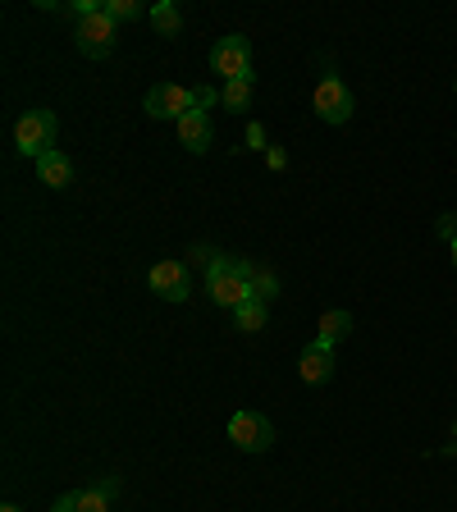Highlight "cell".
Masks as SVG:
<instances>
[{
    "mask_svg": "<svg viewBox=\"0 0 457 512\" xmlns=\"http://www.w3.org/2000/svg\"><path fill=\"white\" fill-rule=\"evenodd\" d=\"M55 133H60V119H55L51 110H28V115L14 124V147H19L23 156L42 160L55 151Z\"/></svg>",
    "mask_w": 457,
    "mask_h": 512,
    "instance_id": "6da1fadb",
    "label": "cell"
},
{
    "mask_svg": "<svg viewBox=\"0 0 457 512\" xmlns=\"http://www.w3.org/2000/svg\"><path fill=\"white\" fill-rule=\"evenodd\" d=\"M115 42H119V23L106 14V5H101V14L74 23V46L87 60H106V55L115 51Z\"/></svg>",
    "mask_w": 457,
    "mask_h": 512,
    "instance_id": "7a4b0ae2",
    "label": "cell"
},
{
    "mask_svg": "<svg viewBox=\"0 0 457 512\" xmlns=\"http://www.w3.org/2000/svg\"><path fill=\"white\" fill-rule=\"evenodd\" d=\"M211 69L224 78V83H238V78H252V42L243 32H229L220 37L211 51Z\"/></svg>",
    "mask_w": 457,
    "mask_h": 512,
    "instance_id": "3957f363",
    "label": "cell"
},
{
    "mask_svg": "<svg viewBox=\"0 0 457 512\" xmlns=\"http://www.w3.org/2000/svg\"><path fill=\"white\" fill-rule=\"evenodd\" d=\"M352 110H357V96H352V87L343 83L339 74H325L316 87V115L325 119V124H348Z\"/></svg>",
    "mask_w": 457,
    "mask_h": 512,
    "instance_id": "277c9868",
    "label": "cell"
},
{
    "mask_svg": "<svg viewBox=\"0 0 457 512\" xmlns=\"http://www.w3.org/2000/svg\"><path fill=\"white\" fill-rule=\"evenodd\" d=\"M229 439H234V448H243V453H266V448L275 444V426H270V416H261V412H234L229 416Z\"/></svg>",
    "mask_w": 457,
    "mask_h": 512,
    "instance_id": "5b68a950",
    "label": "cell"
},
{
    "mask_svg": "<svg viewBox=\"0 0 457 512\" xmlns=\"http://www.w3.org/2000/svg\"><path fill=\"white\" fill-rule=\"evenodd\" d=\"M142 110H147L151 119H174V124H179V119L192 110V87H183V83H156L147 92V101H142Z\"/></svg>",
    "mask_w": 457,
    "mask_h": 512,
    "instance_id": "8992f818",
    "label": "cell"
},
{
    "mask_svg": "<svg viewBox=\"0 0 457 512\" xmlns=\"http://www.w3.org/2000/svg\"><path fill=\"white\" fill-rule=\"evenodd\" d=\"M147 284H151V293H156L160 302H188L192 298L188 266H183V261H156Z\"/></svg>",
    "mask_w": 457,
    "mask_h": 512,
    "instance_id": "52a82bcc",
    "label": "cell"
},
{
    "mask_svg": "<svg viewBox=\"0 0 457 512\" xmlns=\"http://www.w3.org/2000/svg\"><path fill=\"white\" fill-rule=\"evenodd\" d=\"M206 293H211V302H215V307L234 311V307H243V302L252 298V284H247V275H238V270L229 266V270H224V275L206 279Z\"/></svg>",
    "mask_w": 457,
    "mask_h": 512,
    "instance_id": "ba28073f",
    "label": "cell"
},
{
    "mask_svg": "<svg viewBox=\"0 0 457 512\" xmlns=\"http://www.w3.org/2000/svg\"><path fill=\"white\" fill-rule=\"evenodd\" d=\"M298 375H302V384H330L334 380V348L330 343L311 339L298 357Z\"/></svg>",
    "mask_w": 457,
    "mask_h": 512,
    "instance_id": "9c48e42d",
    "label": "cell"
},
{
    "mask_svg": "<svg viewBox=\"0 0 457 512\" xmlns=\"http://www.w3.org/2000/svg\"><path fill=\"white\" fill-rule=\"evenodd\" d=\"M179 142L192 151V156H206V151L215 147V128H211V115H202V110H188V115L179 119Z\"/></svg>",
    "mask_w": 457,
    "mask_h": 512,
    "instance_id": "30bf717a",
    "label": "cell"
},
{
    "mask_svg": "<svg viewBox=\"0 0 457 512\" xmlns=\"http://www.w3.org/2000/svg\"><path fill=\"white\" fill-rule=\"evenodd\" d=\"M37 179H42L46 188H69V183H74V165H69L64 151H51V156L37 160Z\"/></svg>",
    "mask_w": 457,
    "mask_h": 512,
    "instance_id": "8fae6325",
    "label": "cell"
},
{
    "mask_svg": "<svg viewBox=\"0 0 457 512\" xmlns=\"http://www.w3.org/2000/svg\"><path fill=\"white\" fill-rule=\"evenodd\" d=\"M352 325H357V320H352V311H325V316H320V325H316V339L320 343H330V348H334V343H343V339H348V334H352Z\"/></svg>",
    "mask_w": 457,
    "mask_h": 512,
    "instance_id": "7c38bea8",
    "label": "cell"
},
{
    "mask_svg": "<svg viewBox=\"0 0 457 512\" xmlns=\"http://www.w3.org/2000/svg\"><path fill=\"white\" fill-rule=\"evenodd\" d=\"M266 320H270V307L261 298H247L243 307H234V325L243 334H261V330H266Z\"/></svg>",
    "mask_w": 457,
    "mask_h": 512,
    "instance_id": "4fadbf2b",
    "label": "cell"
},
{
    "mask_svg": "<svg viewBox=\"0 0 457 512\" xmlns=\"http://www.w3.org/2000/svg\"><path fill=\"white\" fill-rule=\"evenodd\" d=\"M151 28H156V37H179L183 28V14L174 0H160V5H151Z\"/></svg>",
    "mask_w": 457,
    "mask_h": 512,
    "instance_id": "5bb4252c",
    "label": "cell"
},
{
    "mask_svg": "<svg viewBox=\"0 0 457 512\" xmlns=\"http://www.w3.org/2000/svg\"><path fill=\"white\" fill-rule=\"evenodd\" d=\"M247 284H252V298H261L270 307V302L279 298V275L270 266H252V275H247Z\"/></svg>",
    "mask_w": 457,
    "mask_h": 512,
    "instance_id": "9a60e30c",
    "label": "cell"
},
{
    "mask_svg": "<svg viewBox=\"0 0 457 512\" xmlns=\"http://www.w3.org/2000/svg\"><path fill=\"white\" fill-rule=\"evenodd\" d=\"M224 110H234V115H247L252 110V78H238V83H224Z\"/></svg>",
    "mask_w": 457,
    "mask_h": 512,
    "instance_id": "2e32d148",
    "label": "cell"
},
{
    "mask_svg": "<svg viewBox=\"0 0 457 512\" xmlns=\"http://www.w3.org/2000/svg\"><path fill=\"white\" fill-rule=\"evenodd\" d=\"M211 106H224V96L215 92L211 83H202V87H192V110H202V115H211Z\"/></svg>",
    "mask_w": 457,
    "mask_h": 512,
    "instance_id": "e0dca14e",
    "label": "cell"
},
{
    "mask_svg": "<svg viewBox=\"0 0 457 512\" xmlns=\"http://www.w3.org/2000/svg\"><path fill=\"white\" fill-rule=\"evenodd\" d=\"M101 5H106V14H110V19H115V23H124V19H138V14H142V5H138V0H101Z\"/></svg>",
    "mask_w": 457,
    "mask_h": 512,
    "instance_id": "ac0fdd59",
    "label": "cell"
},
{
    "mask_svg": "<svg viewBox=\"0 0 457 512\" xmlns=\"http://www.w3.org/2000/svg\"><path fill=\"white\" fill-rule=\"evenodd\" d=\"M78 512H110V499L101 490H78Z\"/></svg>",
    "mask_w": 457,
    "mask_h": 512,
    "instance_id": "d6986e66",
    "label": "cell"
},
{
    "mask_svg": "<svg viewBox=\"0 0 457 512\" xmlns=\"http://www.w3.org/2000/svg\"><path fill=\"white\" fill-rule=\"evenodd\" d=\"M51 512H78V490L60 494V499H55V503H51Z\"/></svg>",
    "mask_w": 457,
    "mask_h": 512,
    "instance_id": "ffe728a7",
    "label": "cell"
},
{
    "mask_svg": "<svg viewBox=\"0 0 457 512\" xmlns=\"http://www.w3.org/2000/svg\"><path fill=\"white\" fill-rule=\"evenodd\" d=\"M439 238H444V243H453V238H457V215H453V211L439 220Z\"/></svg>",
    "mask_w": 457,
    "mask_h": 512,
    "instance_id": "44dd1931",
    "label": "cell"
},
{
    "mask_svg": "<svg viewBox=\"0 0 457 512\" xmlns=\"http://www.w3.org/2000/svg\"><path fill=\"white\" fill-rule=\"evenodd\" d=\"M247 147H252V151L266 147V128H261V124H247Z\"/></svg>",
    "mask_w": 457,
    "mask_h": 512,
    "instance_id": "7402d4cb",
    "label": "cell"
},
{
    "mask_svg": "<svg viewBox=\"0 0 457 512\" xmlns=\"http://www.w3.org/2000/svg\"><path fill=\"white\" fill-rule=\"evenodd\" d=\"M96 490L106 494V499H115V494L124 490V485H119V476H106V480H101V485H96Z\"/></svg>",
    "mask_w": 457,
    "mask_h": 512,
    "instance_id": "603a6c76",
    "label": "cell"
},
{
    "mask_svg": "<svg viewBox=\"0 0 457 512\" xmlns=\"http://www.w3.org/2000/svg\"><path fill=\"white\" fill-rule=\"evenodd\" d=\"M266 160H270V170H284V165H288L284 147H270V151H266Z\"/></svg>",
    "mask_w": 457,
    "mask_h": 512,
    "instance_id": "cb8c5ba5",
    "label": "cell"
},
{
    "mask_svg": "<svg viewBox=\"0 0 457 512\" xmlns=\"http://www.w3.org/2000/svg\"><path fill=\"white\" fill-rule=\"evenodd\" d=\"M0 512H23V508H19V503H5V508H0Z\"/></svg>",
    "mask_w": 457,
    "mask_h": 512,
    "instance_id": "d4e9b609",
    "label": "cell"
},
{
    "mask_svg": "<svg viewBox=\"0 0 457 512\" xmlns=\"http://www.w3.org/2000/svg\"><path fill=\"white\" fill-rule=\"evenodd\" d=\"M448 252H453V266H457V238H453V243H448Z\"/></svg>",
    "mask_w": 457,
    "mask_h": 512,
    "instance_id": "484cf974",
    "label": "cell"
},
{
    "mask_svg": "<svg viewBox=\"0 0 457 512\" xmlns=\"http://www.w3.org/2000/svg\"><path fill=\"white\" fill-rule=\"evenodd\" d=\"M453 87H457V83H453Z\"/></svg>",
    "mask_w": 457,
    "mask_h": 512,
    "instance_id": "4316f807",
    "label": "cell"
}]
</instances>
